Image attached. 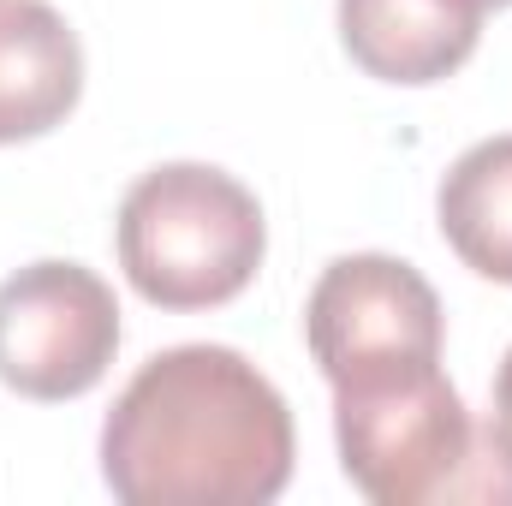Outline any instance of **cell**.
<instances>
[{"label":"cell","instance_id":"cell-1","mask_svg":"<svg viewBox=\"0 0 512 506\" xmlns=\"http://www.w3.org/2000/svg\"><path fill=\"white\" fill-rule=\"evenodd\" d=\"M292 453L280 387L233 346L155 352L102 423V483L126 506H268Z\"/></svg>","mask_w":512,"mask_h":506},{"label":"cell","instance_id":"cell-2","mask_svg":"<svg viewBox=\"0 0 512 506\" xmlns=\"http://www.w3.org/2000/svg\"><path fill=\"white\" fill-rule=\"evenodd\" d=\"M334 441L352 489L376 506H512V453L465 411L441 364L340 381Z\"/></svg>","mask_w":512,"mask_h":506},{"label":"cell","instance_id":"cell-3","mask_svg":"<svg viewBox=\"0 0 512 506\" xmlns=\"http://www.w3.org/2000/svg\"><path fill=\"white\" fill-rule=\"evenodd\" d=\"M114 245L143 304L215 310L256 280L268 251V221L233 173L209 161H167L126 191Z\"/></svg>","mask_w":512,"mask_h":506},{"label":"cell","instance_id":"cell-4","mask_svg":"<svg viewBox=\"0 0 512 506\" xmlns=\"http://www.w3.org/2000/svg\"><path fill=\"white\" fill-rule=\"evenodd\" d=\"M120 352L114 286L84 262H30L0 280V387L18 399H78Z\"/></svg>","mask_w":512,"mask_h":506},{"label":"cell","instance_id":"cell-5","mask_svg":"<svg viewBox=\"0 0 512 506\" xmlns=\"http://www.w3.org/2000/svg\"><path fill=\"white\" fill-rule=\"evenodd\" d=\"M304 340L328 387L405 364H441L447 316L435 286L382 251L334 256L304 304Z\"/></svg>","mask_w":512,"mask_h":506},{"label":"cell","instance_id":"cell-6","mask_svg":"<svg viewBox=\"0 0 512 506\" xmlns=\"http://www.w3.org/2000/svg\"><path fill=\"white\" fill-rule=\"evenodd\" d=\"M483 36L477 0H340V42L352 66L382 84H441L453 78Z\"/></svg>","mask_w":512,"mask_h":506},{"label":"cell","instance_id":"cell-7","mask_svg":"<svg viewBox=\"0 0 512 506\" xmlns=\"http://www.w3.org/2000/svg\"><path fill=\"white\" fill-rule=\"evenodd\" d=\"M84 96V42L48 0H0V143L66 126Z\"/></svg>","mask_w":512,"mask_h":506},{"label":"cell","instance_id":"cell-8","mask_svg":"<svg viewBox=\"0 0 512 506\" xmlns=\"http://www.w3.org/2000/svg\"><path fill=\"white\" fill-rule=\"evenodd\" d=\"M435 221L471 274L512 286V131L471 143L447 167L435 191Z\"/></svg>","mask_w":512,"mask_h":506},{"label":"cell","instance_id":"cell-9","mask_svg":"<svg viewBox=\"0 0 512 506\" xmlns=\"http://www.w3.org/2000/svg\"><path fill=\"white\" fill-rule=\"evenodd\" d=\"M489 429L501 435V447L512 453V352L501 358V370H495V399H489Z\"/></svg>","mask_w":512,"mask_h":506},{"label":"cell","instance_id":"cell-10","mask_svg":"<svg viewBox=\"0 0 512 506\" xmlns=\"http://www.w3.org/2000/svg\"><path fill=\"white\" fill-rule=\"evenodd\" d=\"M477 6H483V12H501V6H512V0H477Z\"/></svg>","mask_w":512,"mask_h":506}]
</instances>
